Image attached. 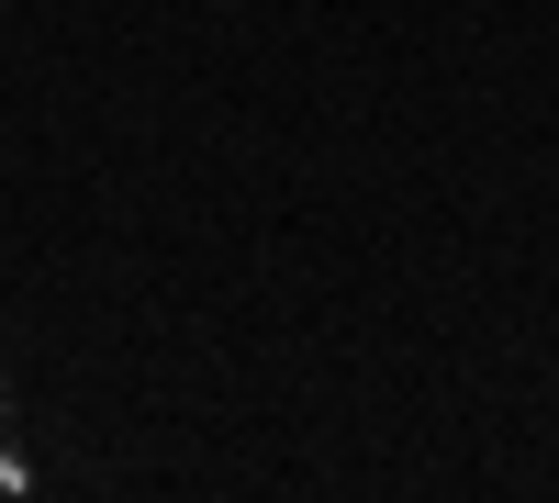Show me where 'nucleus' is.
<instances>
[{"label": "nucleus", "mask_w": 559, "mask_h": 503, "mask_svg": "<svg viewBox=\"0 0 559 503\" xmlns=\"http://www.w3.org/2000/svg\"><path fill=\"white\" fill-rule=\"evenodd\" d=\"M0 426H12V381H0Z\"/></svg>", "instance_id": "2"}, {"label": "nucleus", "mask_w": 559, "mask_h": 503, "mask_svg": "<svg viewBox=\"0 0 559 503\" xmlns=\"http://www.w3.org/2000/svg\"><path fill=\"white\" fill-rule=\"evenodd\" d=\"M23 481H34V470H23V459H12V447H0V492H23Z\"/></svg>", "instance_id": "1"}]
</instances>
